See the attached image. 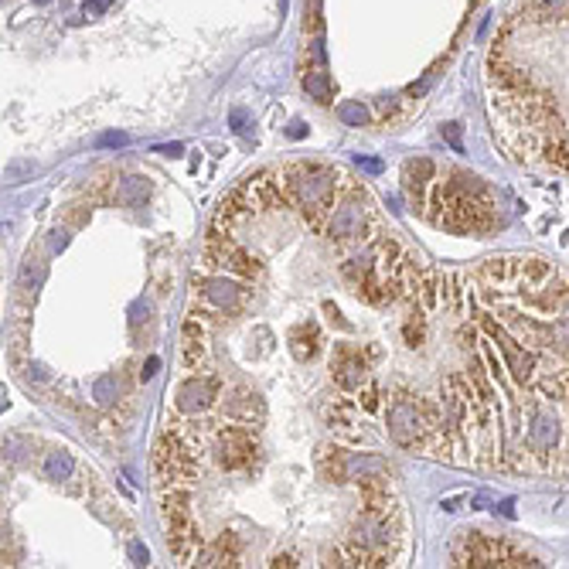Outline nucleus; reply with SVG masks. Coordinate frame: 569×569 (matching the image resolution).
Segmentation results:
<instances>
[{"label": "nucleus", "instance_id": "f257e3e1", "mask_svg": "<svg viewBox=\"0 0 569 569\" xmlns=\"http://www.w3.org/2000/svg\"><path fill=\"white\" fill-rule=\"evenodd\" d=\"M280 181H283L286 198L314 222L321 225L324 215L334 211V205L341 201V194L348 191V178L331 167V164H321V161H290L286 167L277 171Z\"/></svg>", "mask_w": 569, "mask_h": 569}, {"label": "nucleus", "instance_id": "f03ea898", "mask_svg": "<svg viewBox=\"0 0 569 569\" xmlns=\"http://www.w3.org/2000/svg\"><path fill=\"white\" fill-rule=\"evenodd\" d=\"M372 229H375V211H372L369 194L348 188L327 218V235L338 242H351V239H365Z\"/></svg>", "mask_w": 569, "mask_h": 569}, {"label": "nucleus", "instance_id": "7ed1b4c3", "mask_svg": "<svg viewBox=\"0 0 569 569\" xmlns=\"http://www.w3.org/2000/svg\"><path fill=\"white\" fill-rule=\"evenodd\" d=\"M426 433H430V426H426V413L419 406V395L416 392H395L392 406H388V437L406 450H419Z\"/></svg>", "mask_w": 569, "mask_h": 569}, {"label": "nucleus", "instance_id": "20e7f679", "mask_svg": "<svg viewBox=\"0 0 569 569\" xmlns=\"http://www.w3.org/2000/svg\"><path fill=\"white\" fill-rule=\"evenodd\" d=\"M256 437H253V426L249 423H239V426H218L211 433V454L215 461L225 467V471H239V467H249L253 457H256Z\"/></svg>", "mask_w": 569, "mask_h": 569}, {"label": "nucleus", "instance_id": "39448f33", "mask_svg": "<svg viewBox=\"0 0 569 569\" xmlns=\"http://www.w3.org/2000/svg\"><path fill=\"white\" fill-rule=\"evenodd\" d=\"M331 372L341 392H358L369 382V358L351 345H338L334 358H331Z\"/></svg>", "mask_w": 569, "mask_h": 569}, {"label": "nucleus", "instance_id": "423d86ee", "mask_svg": "<svg viewBox=\"0 0 569 569\" xmlns=\"http://www.w3.org/2000/svg\"><path fill=\"white\" fill-rule=\"evenodd\" d=\"M218 388H222V382H218V379L194 375V379H188V382H181V385H178L174 409H178L181 416H198V413H205V409L218 399Z\"/></svg>", "mask_w": 569, "mask_h": 569}, {"label": "nucleus", "instance_id": "0eeeda50", "mask_svg": "<svg viewBox=\"0 0 569 569\" xmlns=\"http://www.w3.org/2000/svg\"><path fill=\"white\" fill-rule=\"evenodd\" d=\"M205 286V297L215 303V307H222V310H239L242 307V283H235V280H229V277H211V280H201Z\"/></svg>", "mask_w": 569, "mask_h": 569}, {"label": "nucleus", "instance_id": "6e6552de", "mask_svg": "<svg viewBox=\"0 0 569 569\" xmlns=\"http://www.w3.org/2000/svg\"><path fill=\"white\" fill-rule=\"evenodd\" d=\"M388 474V464L382 457H372V454H348L345 457V480H382Z\"/></svg>", "mask_w": 569, "mask_h": 569}, {"label": "nucleus", "instance_id": "1a4fd4ad", "mask_svg": "<svg viewBox=\"0 0 569 569\" xmlns=\"http://www.w3.org/2000/svg\"><path fill=\"white\" fill-rule=\"evenodd\" d=\"M225 413L235 419V423H259L263 419V402H259V395L256 392H249V388H235L229 399H225Z\"/></svg>", "mask_w": 569, "mask_h": 569}, {"label": "nucleus", "instance_id": "9d476101", "mask_svg": "<svg viewBox=\"0 0 569 569\" xmlns=\"http://www.w3.org/2000/svg\"><path fill=\"white\" fill-rule=\"evenodd\" d=\"M205 355H208V348H205V327L191 314L188 321H185V331H181V362H185V369H198L205 362Z\"/></svg>", "mask_w": 569, "mask_h": 569}, {"label": "nucleus", "instance_id": "9b49d317", "mask_svg": "<svg viewBox=\"0 0 569 569\" xmlns=\"http://www.w3.org/2000/svg\"><path fill=\"white\" fill-rule=\"evenodd\" d=\"M303 93L317 102H331L334 99V86H331V76L321 72V69H307L303 72Z\"/></svg>", "mask_w": 569, "mask_h": 569}, {"label": "nucleus", "instance_id": "f8f14e48", "mask_svg": "<svg viewBox=\"0 0 569 569\" xmlns=\"http://www.w3.org/2000/svg\"><path fill=\"white\" fill-rule=\"evenodd\" d=\"M338 119H341L345 126H369L372 113H369V106H362L358 99H345V102L338 106Z\"/></svg>", "mask_w": 569, "mask_h": 569}, {"label": "nucleus", "instance_id": "ddd939ff", "mask_svg": "<svg viewBox=\"0 0 569 569\" xmlns=\"http://www.w3.org/2000/svg\"><path fill=\"white\" fill-rule=\"evenodd\" d=\"M72 471H76V461H72L69 450H55V454L45 461V474L51 477V480H65Z\"/></svg>", "mask_w": 569, "mask_h": 569}, {"label": "nucleus", "instance_id": "4468645a", "mask_svg": "<svg viewBox=\"0 0 569 569\" xmlns=\"http://www.w3.org/2000/svg\"><path fill=\"white\" fill-rule=\"evenodd\" d=\"M147 191H150L147 178H126V181L119 185V201L130 205V208H137V205L147 198Z\"/></svg>", "mask_w": 569, "mask_h": 569}, {"label": "nucleus", "instance_id": "2eb2a0df", "mask_svg": "<svg viewBox=\"0 0 569 569\" xmlns=\"http://www.w3.org/2000/svg\"><path fill=\"white\" fill-rule=\"evenodd\" d=\"M116 395H119V379H116V375H99V379H95L93 399L99 406H113Z\"/></svg>", "mask_w": 569, "mask_h": 569}, {"label": "nucleus", "instance_id": "dca6fc26", "mask_svg": "<svg viewBox=\"0 0 569 569\" xmlns=\"http://www.w3.org/2000/svg\"><path fill=\"white\" fill-rule=\"evenodd\" d=\"M41 280H45V263L27 259V263H24V270H21V286H24V290H31V283L41 286Z\"/></svg>", "mask_w": 569, "mask_h": 569}, {"label": "nucleus", "instance_id": "f3484780", "mask_svg": "<svg viewBox=\"0 0 569 569\" xmlns=\"http://www.w3.org/2000/svg\"><path fill=\"white\" fill-rule=\"evenodd\" d=\"M440 133H443V140L450 143V150H454V154H464V140H461V123H443V126H440Z\"/></svg>", "mask_w": 569, "mask_h": 569}, {"label": "nucleus", "instance_id": "a211bd4d", "mask_svg": "<svg viewBox=\"0 0 569 569\" xmlns=\"http://www.w3.org/2000/svg\"><path fill=\"white\" fill-rule=\"evenodd\" d=\"M232 130H235V133H249V113H246L242 106L232 109Z\"/></svg>", "mask_w": 569, "mask_h": 569}, {"label": "nucleus", "instance_id": "6ab92c4d", "mask_svg": "<svg viewBox=\"0 0 569 569\" xmlns=\"http://www.w3.org/2000/svg\"><path fill=\"white\" fill-rule=\"evenodd\" d=\"M126 143H130L126 133H102V137L95 140V147H126Z\"/></svg>", "mask_w": 569, "mask_h": 569}, {"label": "nucleus", "instance_id": "aec40b11", "mask_svg": "<svg viewBox=\"0 0 569 569\" xmlns=\"http://www.w3.org/2000/svg\"><path fill=\"white\" fill-rule=\"evenodd\" d=\"M355 164H358L362 171H369V174H382V171H385V164H382L379 157H362V154H358Z\"/></svg>", "mask_w": 569, "mask_h": 569}, {"label": "nucleus", "instance_id": "412c9836", "mask_svg": "<svg viewBox=\"0 0 569 569\" xmlns=\"http://www.w3.org/2000/svg\"><path fill=\"white\" fill-rule=\"evenodd\" d=\"M130 559H133L137 566H147V563H150V553H147V546L133 542V546H130Z\"/></svg>", "mask_w": 569, "mask_h": 569}, {"label": "nucleus", "instance_id": "4be33fe9", "mask_svg": "<svg viewBox=\"0 0 569 569\" xmlns=\"http://www.w3.org/2000/svg\"><path fill=\"white\" fill-rule=\"evenodd\" d=\"M27 171H34V167H31V164H10V167H7V181H10V185H17Z\"/></svg>", "mask_w": 569, "mask_h": 569}, {"label": "nucleus", "instance_id": "5701e85b", "mask_svg": "<svg viewBox=\"0 0 569 569\" xmlns=\"http://www.w3.org/2000/svg\"><path fill=\"white\" fill-rule=\"evenodd\" d=\"M106 3H109V0H86V3H82V14H86V17H99V14L106 10Z\"/></svg>", "mask_w": 569, "mask_h": 569}, {"label": "nucleus", "instance_id": "b1692460", "mask_svg": "<svg viewBox=\"0 0 569 569\" xmlns=\"http://www.w3.org/2000/svg\"><path fill=\"white\" fill-rule=\"evenodd\" d=\"M157 369H161V358H154V355H150V358H147V365H143V372H140V379L150 382L154 375H157Z\"/></svg>", "mask_w": 569, "mask_h": 569}, {"label": "nucleus", "instance_id": "393cba45", "mask_svg": "<svg viewBox=\"0 0 569 569\" xmlns=\"http://www.w3.org/2000/svg\"><path fill=\"white\" fill-rule=\"evenodd\" d=\"M65 246H69V232H62V229H55V232H51V249H55V253H58V249H65Z\"/></svg>", "mask_w": 569, "mask_h": 569}, {"label": "nucleus", "instance_id": "a878e982", "mask_svg": "<svg viewBox=\"0 0 569 569\" xmlns=\"http://www.w3.org/2000/svg\"><path fill=\"white\" fill-rule=\"evenodd\" d=\"M286 137H293V140H300V137H307V126L300 123V119H293L290 126H286Z\"/></svg>", "mask_w": 569, "mask_h": 569}, {"label": "nucleus", "instance_id": "bb28decb", "mask_svg": "<svg viewBox=\"0 0 569 569\" xmlns=\"http://www.w3.org/2000/svg\"><path fill=\"white\" fill-rule=\"evenodd\" d=\"M181 143H171V147H154V154H167V157H181Z\"/></svg>", "mask_w": 569, "mask_h": 569}, {"label": "nucleus", "instance_id": "cd10ccee", "mask_svg": "<svg viewBox=\"0 0 569 569\" xmlns=\"http://www.w3.org/2000/svg\"><path fill=\"white\" fill-rule=\"evenodd\" d=\"M270 566H297V563H293V556H277Z\"/></svg>", "mask_w": 569, "mask_h": 569}, {"label": "nucleus", "instance_id": "c85d7f7f", "mask_svg": "<svg viewBox=\"0 0 569 569\" xmlns=\"http://www.w3.org/2000/svg\"><path fill=\"white\" fill-rule=\"evenodd\" d=\"M34 3H48V0H34Z\"/></svg>", "mask_w": 569, "mask_h": 569}]
</instances>
